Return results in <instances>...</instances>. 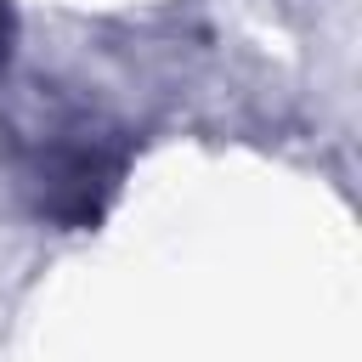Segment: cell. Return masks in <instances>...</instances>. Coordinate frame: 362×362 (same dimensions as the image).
Here are the masks:
<instances>
[{
  "instance_id": "cell-1",
  "label": "cell",
  "mask_w": 362,
  "mask_h": 362,
  "mask_svg": "<svg viewBox=\"0 0 362 362\" xmlns=\"http://www.w3.org/2000/svg\"><path fill=\"white\" fill-rule=\"evenodd\" d=\"M130 175V141L102 113H51L23 141V192L40 221L62 232L96 226Z\"/></svg>"
},
{
  "instance_id": "cell-2",
  "label": "cell",
  "mask_w": 362,
  "mask_h": 362,
  "mask_svg": "<svg viewBox=\"0 0 362 362\" xmlns=\"http://www.w3.org/2000/svg\"><path fill=\"white\" fill-rule=\"evenodd\" d=\"M11 51H17V11L11 0H0V68L11 62Z\"/></svg>"
}]
</instances>
